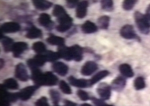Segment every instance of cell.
<instances>
[{
    "label": "cell",
    "instance_id": "cell-10",
    "mask_svg": "<svg viewBox=\"0 0 150 106\" xmlns=\"http://www.w3.org/2000/svg\"><path fill=\"white\" fill-rule=\"evenodd\" d=\"M126 86V80L123 77H117L112 82L111 88L117 92L122 91Z\"/></svg>",
    "mask_w": 150,
    "mask_h": 106
},
{
    "label": "cell",
    "instance_id": "cell-41",
    "mask_svg": "<svg viewBox=\"0 0 150 106\" xmlns=\"http://www.w3.org/2000/svg\"><path fill=\"white\" fill-rule=\"evenodd\" d=\"M65 106H77L76 103H74L69 100H65L64 101Z\"/></svg>",
    "mask_w": 150,
    "mask_h": 106
},
{
    "label": "cell",
    "instance_id": "cell-7",
    "mask_svg": "<svg viewBox=\"0 0 150 106\" xmlns=\"http://www.w3.org/2000/svg\"><path fill=\"white\" fill-rule=\"evenodd\" d=\"M15 77L21 81L25 82L28 80V74L25 66L23 63H19L15 69Z\"/></svg>",
    "mask_w": 150,
    "mask_h": 106
},
{
    "label": "cell",
    "instance_id": "cell-14",
    "mask_svg": "<svg viewBox=\"0 0 150 106\" xmlns=\"http://www.w3.org/2000/svg\"><path fill=\"white\" fill-rule=\"evenodd\" d=\"M69 83L73 86L78 88H87L90 86L89 80L85 79H77L74 77L71 76L68 79Z\"/></svg>",
    "mask_w": 150,
    "mask_h": 106
},
{
    "label": "cell",
    "instance_id": "cell-30",
    "mask_svg": "<svg viewBox=\"0 0 150 106\" xmlns=\"http://www.w3.org/2000/svg\"><path fill=\"white\" fill-rule=\"evenodd\" d=\"M134 86L136 90H141L146 86V83L144 77H137L134 81Z\"/></svg>",
    "mask_w": 150,
    "mask_h": 106
},
{
    "label": "cell",
    "instance_id": "cell-16",
    "mask_svg": "<svg viewBox=\"0 0 150 106\" xmlns=\"http://www.w3.org/2000/svg\"><path fill=\"white\" fill-rule=\"evenodd\" d=\"M72 58L76 62H80L83 58V49L78 45H75L70 47Z\"/></svg>",
    "mask_w": 150,
    "mask_h": 106
},
{
    "label": "cell",
    "instance_id": "cell-28",
    "mask_svg": "<svg viewBox=\"0 0 150 106\" xmlns=\"http://www.w3.org/2000/svg\"><path fill=\"white\" fill-rule=\"evenodd\" d=\"M3 86L6 89H11V90H17L19 87L18 83L13 79H8L3 82Z\"/></svg>",
    "mask_w": 150,
    "mask_h": 106
},
{
    "label": "cell",
    "instance_id": "cell-27",
    "mask_svg": "<svg viewBox=\"0 0 150 106\" xmlns=\"http://www.w3.org/2000/svg\"><path fill=\"white\" fill-rule=\"evenodd\" d=\"M52 14L55 17L57 18V19L62 18L65 15H67L63 7L59 5H56L54 6L52 11Z\"/></svg>",
    "mask_w": 150,
    "mask_h": 106
},
{
    "label": "cell",
    "instance_id": "cell-39",
    "mask_svg": "<svg viewBox=\"0 0 150 106\" xmlns=\"http://www.w3.org/2000/svg\"><path fill=\"white\" fill-rule=\"evenodd\" d=\"M79 3L78 1H75V0H68L66 1V4L67 6L69 8H73L75 6H78Z\"/></svg>",
    "mask_w": 150,
    "mask_h": 106
},
{
    "label": "cell",
    "instance_id": "cell-37",
    "mask_svg": "<svg viewBox=\"0 0 150 106\" xmlns=\"http://www.w3.org/2000/svg\"><path fill=\"white\" fill-rule=\"evenodd\" d=\"M35 106H49L48 103L47 98L45 97H42L36 101L35 103Z\"/></svg>",
    "mask_w": 150,
    "mask_h": 106
},
{
    "label": "cell",
    "instance_id": "cell-19",
    "mask_svg": "<svg viewBox=\"0 0 150 106\" xmlns=\"http://www.w3.org/2000/svg\"><path fill=\"white\" fill-rule=\"evenodd\" d=\"M82 31L85 33H92L96 32L98 28L95 24L90 21H86L81 27Z\"/></svg>",
    "mask_w": 150,
    "mask_h": 106
},
{
    "label": "cell",
    "instance_id": "cell-25",
    "mask_svg": "<svg viewBox=\"0 0 150 106\" xmlns=\"http://www.w3.org/2000/svg\"><path fill=\"white\" fill-rule=\"evenodd\" d=\"M42 31L41 30L35 27H32L27 31L26 37L28 39H35L42 37Z\"/></svg>",
    "mask_w": 150,
    "mask_h": 106
},
{
    "label": "cell",
    "instance_id": "cell-22",
    "mask_svg": "<svg viewBox=\"0 0 150 106\" xmlns=\"http://www.w3.org/2000/svg\"><path fill=\"white\" fill-rule=\"evenodd\" d=\"M109 74L110 72L108 70H103L97 73L89 80L90 86H93L96 83L99 82V81L107 77Z\"/></svg>",
    "mask_w": 150,
    "mask_h": 106
},
{
    "label": "cell",
    "instance_id": "cell-45",
    "mask_svg": "<svg viewBox=\"0 0 150 106\" xmlns=\"http://www.w3.org/2000/svg\"><path fill=\"white\" fill-rule=\"evenodd\" d=\"M103 106H113V105H108V104H106V103H104V105H103Z\"/></svg>",
    "mask_w": 150,
    "mask_h": 106
},
{
    "label": "cell",
    "instance_id": "cell-31",
    "mask_svg": "<svg viewBox=\"0 0 150 106\" xmlns=\"http://www.w3.org/2000/svg\"><path fill=\"white\" fill-rule=\"evenodd\" d=\"M33 50L38 54H42L46 52V47L42 42L38 41L34 43L32 46Z\"/></svg>",
    "mask_w": 150,
    "mask_h": 106
},
{
    "label": "cell",
    "instance_id": "cell-12",
    "mask_svg": "<svg viewBox=\"0 0 150 106\" xmlns=\"http://www.w3.org/2000/svg\"><path fill=\"white\" fill-rule=\"evenodd\" d=\"M28 48V45L25 42H17L14 43L12 48V53L15 57H19L22 53Z\"/></svg>",
    "mask_w": 150,
    "mask_h": 106
},
{
    "label": "cell",
    "instance_id": "cell-5",
    "mask_svg": "<svg viewBox=\"0 0 150 106\" xmlns=\"http://www.w3.org/2000/svg\"><path fill=\"white\" fill-rule=\"evenodd\" d=\"M97 92L102 100H108L111 97V86L107 83H102L98 86Z\"/></svg>",
    "mask_w": 150,
    "mask_h": 106
},
{
    "label": "cell",
    "instance_id": "cell-23",
    "mask_svg": "<svg viewBox=\"0 0 150 106\" xmlns=\"http://www.w3.org/2000/svg\"><path fill=\"white\" fill-rule=\"evenodd\" d=\"M1 37V39L2 41V44L3 46V49L4 51L8 53L12 50V48L13 45L14 44L13 41L12 39L6 37V36H2V35Z\"/></svg>",
    "mask_w": 150,
    "mask_h": 106
},
{
    "label": "cell",
    "instance_id": "cell-38",
    "mask_svg": "<svg viewBox=\"0 0 150 106\" xmlns=\"http://www.w3.org/2000/svg\"><path fill=\"white\" fill-rule=\"evenodd\" d=\"M77 94L79 98L82 101H87L89 99V94L88 93L83 90H78L77 92Z\"/></svg>",
    "mask_w": 150,
    "mask_h": 106
},
{
    "label": "cell",
    "instance_id": "cell-33",
    "mask_svg": "<svg viewBox=\"0 0 150 106\" xmlns=\"http://www.w3.org/2000/svg\"><path fill=\"white\" fill-rule=\"evenodd\" d=\"M103 10L106 11H112L113 8V1L111 0H102L100 1Z\"/></svg>",
    "mask_w": 150,
    "mask_h": 106
},
{
    "label": "cell",
    "instance_id": "cell-44",
    "mask_svg": "<svg viewBox=\"0 0 150 106\" xmlns=\"http://www.w3.org/2000/svg\"><path fill=\"white\" fill-rule=\"evenodd\" d=\"M81 106H91L90 104H88V103H83L82 105H81Z\"/></svg>",
    "mask_w": 150,
    "mask_h": 106
},
{
    "label": "cell",
    "instance_id": "cell-21",
    "mask_svg": "<svg viewBox=\"0 0 150 106\" xmlns=\"http://www.w3.org/2000/svg\"><path fill=\"white\" fill-rule=\"evenodd\" d=\"M58 53L59 54L60 57L63 58L66 61H71L73 59L72 53L70 47H67L63 46L59 47L58 50Z\"/></svg>",
    "mask_w": 150,
    "mask_h": 106
},
{
    "label": "cell",
    "instance_id": "cell-13",
    "mask_svg": "<svg viewBox=\"0 0 150 106\" xmlns=\"http://www.w3.org/2000/svg\"><path fill=\"white\" fill-rule=\"evenodd\" d=\"M88 6L89 3L87 1H83L79 2L76 10V16L77 18L82 19L86 16Z\"/></svg>",
    "mask_w": 150,
    "mask_h": 106
},
{
    "label": "cell",
    "instance_id": "cell-43",
    "mask_svg": "<svg viewBox=\"0 0 150 106\" xmlns=\"http://www.w3.org/2000/svg\"><path fill=\"white\" fill-rule=\"evenodd\" d=\"M3 65H4V62H3V60L2 59H1V68H2L3 67Z\"/></svg>",
    "mask_w": 150,
    "mask_h": 106
},
{
    "label": "cell",
    "instance_id": "cell-32",
    "mask_svg": "<svg viewBox=\"0 0 150 106\" xmlns=\"http://www.w3.org/2000/svg\"><path fill=\"white\" fill-rule=\"evenodd\" d=\"M47 62H54L60 58V55L58 52L48 51L44 54Z\"/></svg>",
    "mask_w": 150,
    "mask_h": 106
},
{
    "label": "cell",
    "instance_id": "cell-15",
    "mask_svg": "<svg viewBox=\"0 0 150 106\" xmlns=\"http://www.w3.org/2000/svg\"><path fill=\"white\" fill-rule=\"evenodd\" d=\"M52 69L60 76H65L68 72L69 68L63 62H57L52 65Z\"/></svg>",
    "mask_w": 150,
    "mask_h": 106
},
{
    "label": "cell",
    "instance_id": "cell-8",
    "mask_svg": "<svg viewBox=\"0 0 150 106\" xmlns=\"http://www.w3.org/2000/svg\"><path fill=\"white\" fill-rule=\"evenodd\" d=\"M98 66L95 62L88 61L83 65L81 69V74L84 76H89L97 70Z\"/></svg>",
    "mask_w": 150,
    "mask_h": 106
},
{
    "label": "cell",
    "instance_id": "cell-11",
    "mask_svg": "<svg viewBox=\"0 0 150 106\" xmlns=\"http://www.w3.org/2000/svg\"><path fill=\"white\" fill-rule=\"evenodd\" d=\"M44 73L38 68L32 70V79L35 83V86L39 87L40 86H43Z\"/></svg>",
    "mask_w": 150,
    "mask_h": 106
},
{
    "label": "cell",
    "instance_id": "cell-24",
    "mask_svg": "<svg viewBox=\"0 0 150 106\" xmlns=\"http://www.w3.org/2000/svg\"><path fill=\"white\" fill-rule=\"evenodd\" d=\"M47 41L50 44L52 45H57L59 47L64 46L65 44V39L62 37L56 36H50L47 39Z\"/></svg>",
    "mask_w": 150,
    "mask_h": 106
},
{
    "label": "cell",
    "instance_id": "cell-26",
    "mask_svg": "<svg viewBox=\"0 0 150 106\" xmlns=\"http://www.w3.org/2000/svg\"><path fill=\"white\" fill-rule=\"evenodd\" d=\"M38 21L41 26L45 27L50 26L52 24L50 16L47 13H42L40 15Z\"/></svg>",
    "mask_w": 150,
    "mask_h": 106
},
{
    "label": "cell",
    "instance_id": "cell-42",
    "mask_svg": "<svg viewBox=\"0 0 150 106\" xmlns=\"http://www.w3.org/2000/svg\"><path fill=\"white\" fill-rule=\"evenodd\" d=\"M0 106H10V103L8 102H6L5 101L1 100V103H0Z\"/></svg>",
    "mask_w": 150,
    "mask_h": 106
},
{
    "label": "cell",
    "instance_id": "cell-4",
    "mask_svg": "<svg viewBox=\"0 0 150 106\" xmlns=\"http://www.w3.org/2000/svg\"><path fill=\"white\" fill-rule=\"evenodd\" d=\"M45 57L44 54H38L34 56L33 59H28L27 61V64L28 67L32 70L38 68L39 67L42 66L45 62Z\"/></svg>",
    "mask_w": 150,
    "mask_h": 106
},
{
    "label": "cell",
    "instance_id": "cell-6",
    "mask_svg": "<svg viewBox=\"0 0 150 106\" xmlns=\"http://www.w3.org/2000/svg\"><path fill=\"white\" fill-rule=\"evenodd\" d=\"M38 88L39 86H33L23 89L21 91L18 92L19 98L23 101L29 100Z\"/></svg>",
    "mask_w": 150,
    "mask_h": 106
},
{
    "label": "cell",
    "instance_id": "cell-46",
    "mask_svg": "<svg viewBox=\"0 0 150 106\" xmlns=\"http://www.w3.org/2000/svg\"><path fill=\"white\" fill-rule=\"evenodd\" d=\"M57 106V105H56V106Z\"/></svg>",
    "mask_w": 150,
    "mask_h": 106
},
{
    "label": "cell",
    "instance_id": "cell-20",
    "mask_svg": "<svg viewBox=\"0 0 150 106\" xmlns=\"http://www.w3.org/2000/svg\"><path fill=\"white\" fill-rule=\"evenodd\" d=\"M32 2L36 9L41 11L48 10L52 5V3L50 2L44 0H33Z\"/></svg>",
    "mask_w": 150,
    "mask_h": 106
},
{
    "label": "cell",
    "instance_id": "cell-34",
    "mask_svg": "<svg viewBox=\"0 0 150 106\" xmlns=\"http://www.w3.org/2000/svg\"><path fill=\"white\" fill-rule=\"evenodd\" d=\"M137 2L135 0H125L122 3V8L126 11H130L134 8Z\"/></svg>",
    "mask_w": 150,
    "mask_h": 106
},
{
    "label": "cell",
    "instance_id": "cell-40",
    "mask_svg": "<svg viewBox=\"0 0 150 106\" xmlns=\"http://www.w3.org/2000/svg\"><path fill=\"white\" fill-rule=\"evenodd\" d=\"M144 15L148 24L150 26V4L147 6L145 14Z\"/></svg>",
    "mask_w": 150,
    "mask_h": 106
},
{
    "label": "cell",
    "instance_id": "cell-3",
    "mask_svg": "<svg viewBox=\"0 0 150 106\" xmlns=\"http://www.w3.org/2000/svg\"><path fill=\"white\" fill-rule=\"evenodd\" d=\"M58 21L59 24L57 27L56 29L59 32L64 33L69 29L72 27L73 19L68 15H66L63 17L58 19Z\"/></svg>",
    "mask_w": 150,
    "mask_h": 106
},
{
    "label": "cell",
    "instance_id": "cell-9",
    "mask_svg": "<svg viewBox=\"0 0 150 106\" xmlns=\"http://www.w3.org/2000/svg\"><path fill=\"white\" fill-rule=\"evenodd\" d=\"M21 29V26L16 22H6L1 27V32L2 33H16Z\"/></svg>",
    "mask_w": 150,
    "mask_h": 106
},
{
    "label": "cell",
    "instance_id": "cell-17",
    "mask_svg": "<svg viewBox=\"0 0 150 106\" xmlns=\"http://www.w3.org/2000/svg\"><path fill=\"white\" fill-rule=\"evenodd\" d=\"M58 82V78L51 72L44 73V86H55Z\"/></svg>",
    "mask_w": 150,
    "mask_h": 106
},
{
    "label": "cell",
    "instance_id": "cell-29",
    "mask_svg": "<svg viewBox=\"0 0 150 106\" xmlns=\"http://www.w3.org/2000/svg\"><path fill=\"white\" fill-rule=\"evenodd\" d=\"M110 21V18L107 15H103L98 19L97 23L100 28L102 29H107L109 27Z\"/></svg>",
    "mask_w": 150,
    "mask_h": 106
},
{
    "label": "cell",
    "instance_id": "cell-35",
    "mask_svg": "<svg viewBox=\"0 0 150 106\" xmlns=\"http://www.w3.org/2000/svg\"><path fill=\"white\" fill-rule=\"evenodd\" d=\"M49 93L51 97V100L52 101L53 103L57 105V103H59V100H60V94L56 90L52 89L50 90Z\"/></svg>",
    "mask_w": 150,
    "mask_h": 106
},
{
    "label": "cell",
    "instance_id": "cell-2",
    "mask_svg": "<svg viewBox=\"0 0 150 106\" xmlns=\"http://www.w3.org/2000/svg\"><path fill=\"white\" fill-rule=\"evenodd\" d=\"M120 35L126 39H134L138 41H141V38L135 33L134 27L130 24H126L121 28L120 30Z\"/></svg>",
    "mask_w": 150,
    "mask_h": 106
},
{
    "label": "cell",
    "instance_id": "cell-18",
    "mask_svg": "<svg viewBox=\"0 0 150 106\" xmlns=\"http://www.w3.org/2000/svg\"><path fill=\"white\" fill-rule=\"evenodd\" d=\"M119 70L121 74L126 77H132L134 76V72L130 65L125 63L121 64L119 67Z\"/></svg>",
    "mask_w": 150,
    "mask_h": 106
},
{
    "label": "cell",
    "instance_id": "cell-1",
    "mask_svg": "<svg viewBox=\"0 0 150 106\" xmlns=\"http://www.w3.org/2000/svg\"><path fill=\"white\" fill-rule=\"evenodd\" d=\"M134 19L139 31L144 35H148L150 32V26L145 17V15L139 11L134 13Z\"/></svg>",
    "mask_w": 150,
    "mask_h": 106
},
{
    "label": "cell",
    "instance_id": "cell-36",
    "mask_svg": "<svg viewBox=\"0 0 150 106\" xmlns=\"http://www.w3.org/2000/svg\"><path fill=\"white\" fill-rule=\"evenodd\" d=\"M59 88L65 94H69L72 93L71 89L70 88L69 86L64 81H60L59 83Z\"/></svg>",
    "mask_w": 150,
    "mask_h": 106
}]
</instances>
